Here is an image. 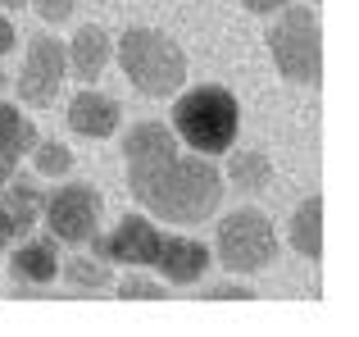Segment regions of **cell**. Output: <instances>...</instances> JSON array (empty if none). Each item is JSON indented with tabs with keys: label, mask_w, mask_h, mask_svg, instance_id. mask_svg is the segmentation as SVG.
<instances>
[{
	"label": "cell",
	"mask_w": 359,
	"mask_h": 337,
	"mask_svg": "<svg viewBox=\"0 0 359 337\" xmlns=\"http://www.w3.org/2000/svg\"><path fill=\"white\" fill-rule=\"evenodd\" d=\"M223 183H232L241 196H259V192H269V183H273V160L264 151H232Z\"/></svg>",
	"instance_id": "cell-17"
},
{
	"label": "cell",
	"mask_w": 359,
	"mask_h": 337,
	"mask_svg": "<svg viewBox=\"0 0 359 337\" xmlns=\"http://www.w3.org/2000/svg\"><path fill=\"white\" fill-rule=\"evenodd\" d=\"M114 292H118V296H132V301H159V296H164V283L132 269L128 278H118V283H114Z\"/></svg>",
	"instance_id": "cell-20"
},
{
	"label": "cell",
	"mask_w": 359,
	"mask_h": 337,
	"mask_svg": "<svg viewBox=\"0 0 359 337\" xmlns=\"http://www.w3.org/2000/svg\"><path fill=\"white\" fill-rule=\"evenodd\" d=\"M18 242V228H14V219H9L5 210H0V251H9Z\"/></svg>",
	"instance_id": "cell-23"
},
{
	"label": "cell",
	"mask_w": 359,
	"mask_h": 337,
	"mask_svg": "<svg viewBox=\"0 0 359 337\" xmlns=\"http://www.w3.org/2000/svg\"><path fill=\"white\" fill-rule=\"evenodd\" d=\"M64 78H69V60H64V41H55V37L36 32L27 37V51H23V64H18V73L9 82H14L18 100L32 110H46L55 105V96H60Z\"/></svg>",
	"instance_id": "cell-7"
},
{
	"label": "cell",
	"mask_w": 359,
	"mask_h": 337,
	"mask_svg": "<svg viewBox=\"0 0 359 337\" xmlns=\"http://www.w3.org/2000/svg\"><path fill=\"white\" fill-rule=\"evenodd\" d=\"M64 60H69V73H78V78H100V73L109 69V60H114V37L105 32L100 23H82L78 32H73V41L64 46Z\"/></svg>",
	"instance_id": "cell-12"
},
{
	"label": "cell",
	"mask_w": 359,
	"mask_h": 337,
	"mask_svg": "<svg viewBox=\"0 0 359 337\" xmlns=\"http://www.w3.org/2000/svg\"><path fill=\"white\" fill-rule=\"evenodd\" d=\"M60 274L73 292H105V287H114V265H109L105 256H96V251H91V256L60 260Z\"/></svg>",
	"instance_id": "cell-18"
},
{
	"label": "cell",
	"mask_w": 359,
	"mask_h": 337,
	"mask_svg": "<svg viewBox=\"0 0 359 337\" xmlns=\"http://www.w3.org/2000/svg\"><path fill=\"white\" fill-rule=\"evenodd\" d=\"M214 260L228 269L232 278H250L259 269H269L278 260V232H273V219L255 205L245 210H232L228 219L219 223V237H214Z\"/></svg>",
	"instance_id": "cell-5"
},
{
	"label": "cell",
	"mask_w": 359,
	"mask_h": 337,
	"mask_svg": "<svg viewBox=\"0 0 359 337\" xmlns=\"http://www.w3.org/2000/svg\"><path fill=\"white\" fill-rule=\"evenodd\" d=\"M264 41L287 82H296V87L323 82V23L309 5H282Z\"/></svg>",
	"instance_id": "cell-4"
},
{
	"label": "cell",
	"mask_w": 359,
	"mask_h": 337,
	"mask_svg": "<svg viewBox=\"0 0 359 337\" xmlns=\"http://www.w3.org/2000/svg\"><path fill=\"white\" fill-rule=\"evenodd\" d=\"M9 173H14V164H5V160H0V187H5V178Z\"/></svg>",
	"instance_id": "cell-26"
},
{
	"label": "cell",
	"mask_w": 359,
	"mask_h": 337,
	"mask_svg": "<svg viewBox=\"0 0 359 337\" xmlns=\"http://www.w3.org/2000/svg\"><path fill=\"white\" fill-rule=\"evenodd\" d=\"M14 41H18V37H14V23H9V18L0 14V60H5V55L14 51Z\"/></svg>",
	"instance_id": "cell-24"
},
{
	"label": "cell",
	"mask_w": 359,
	"mask_h": 337,
	"mask_svg": "<svg viewBox=\"0 0 359 337\" xmlns=\"http://www.w3.org/2000/svg\"><path fill=\"white\" fill-rule=\"evenodd\" d=\"M60 242L46 232V237H27L18 242V251L9 256V283L23 287V292H46V287L60 278Z\"/></svg>",
	"instance_id": "cell-10"
},
{
	"label": "cell",
	"mask_w": 359,
	"mask_h": 337,
	"mask_svg": "<svg viewBox=\"0 0 359 337\" xmlns=\"http://www.w3.org/2000/svg\"><path fill=\"white\" fill-rule=\"evenodd\" d=\"M114 55L123 73H128V82L150 100H164L187 87V55L159 27H128L114 41Z\"/></svg>",
	"instance_id": "cell-3"
},
{
	"label": "cell",
	"mask_w": 359,
	"mask_h": 337,
	"mask_svg": "<svg viewBox=\"0 0 359 337\" xmlns=\"http://www.w3.org/2000/svg\"><path fill=\"white\" fill-rule=\"evenodd\" d=\"M5 82H9V73H5V69H0V87H5Z\"/></svg>",
	"instance_id": "cell-27"
},
{
	"label": "cell",
	"mask_w": 359,
	"mask_h": 337,
	"mask_svg": "<svg viewBox=\"0 0 359 337\" xmlns=\"http://www.w3.org/2000/svg\"><path fill=\"white\" fill-rule=\"evenodd\" d=\"M159 237L164 232L155 228V219L150 214H123L114 223V232H105V237H91V251L96 256H105L109 265H128V269H150L155 265V251H159Z\"/></svg>",
	"instance_id": "cell-8"
},
{
	"label": "cell",
	"mask_w": 359,
	"mask_h": 337,
	"mask_svg": "<svg viewBox=\"0 0 359 337\" xmlns=\"http://www.w3.org/2000/svg\"><path fill=\"white\" fill-rule=\"evenodd\" d=\"M214 265V251L205 246L201 237H187V232H164L155 251V274L159 283H173V287H196Z\"/></svg>",
	"instance_id": "cell-9"
},
{
	"label": "cell",
	"mask_w": 359,
	"mask_h": 337,
	"mask_svg": "<svg viewBox=\"0 0 359 337\" xmlns=\"http://www.w3.org/2000/svg\"><path fill=\"white\" fill-rule=\"evenodd\" d=\"M41 205H46V192H41V183L36 178H27V173H9L5 178V187H0V210L14 219V228H18V237H27V232L41 223Z\"/></svg>",
	"instance_id": "cell-13"
},
{
	"label": "cell",
	"mask_w": 359,
	"mask_h": 337,
	"mask_svg": "<svg viewBox=\"0 0 359 337\" xmlns=\"http://www.w3.org/2000/svg\"><path fill=\"white\" fill-rule=\"evenodd\" d=\"M173 137L187 146V151L205 155H228L237 146V133H241V105L228 87H187V91H173Z\"/></svg>",
	"instance_id": "cell-2"
},
{
	"label": "cell",
	"mask_w": 359,
	"mask_h": 337,
	"mask_svg": "<svg viewBox=\"0 0 359 337\" xmlns=\"http://www.w3.org/2000/svg\"><path fill=\"white\" fill-rule=\"evenodd\" d=\"M123 124V105L114 96H105V91L96 87H82L78 96L69 100V128L78 137H91V142H105V137H114Z\"/></svg>",
	"instance_id": "cell-11"
},
{
	"label": "cell",
	"mask_w": 359,
	"mask_h": 337,
	"mask_svg": "<svg viewBox=\"0 0 359 337\" xmlns=\"http://www.w3.org/2000/svg\"><path fill=\"white\" fill-rule=\"evenodd\" d=\"M27 5L36 9V14H41V23H69L73 14H78V0H27Z\"/></svg>",
	"instance_id": "cell-21"
},
{
	"label": "cell",
	"mask_w": 359,
	"mask_h": 337,
	"mask_svg": "<svg viewBox=\"0 0 359 337\" xmlns=\"http://www.w3.org/2000/svg\"><path fill=\"white\" fill-rule=\"evenodd\" d=\"M100 214H105V201L91 183H64L41 205V223L60 246H87L100 232Z\"/></svg>",
	"instance_id": "cell-6"
},
{
	"label": "cell",
	"mask_w": 359,
	"mask_h": 337,
	"mask_svg": "<svg viewBox=\"0 0 359 337\" xmlns=\"http://www.w3.org/2000/svg\"><path fill=\"white\" fill-rule=\"evenodd\" d=\"M287 242L296 256L323 260V196H309V201L296 205V214L287 223Z\"/></svg>",
	"instance_id": "cell-15"
},
{
	"label": "cell",
	"mask_w": 359,
	"mask_h": 337,
	"mask_svg": "<svg viewBox=\"0 0 359 337\" xmlns=\"http://www.w3.org/2000/svg\"><path fill=\"white\" fill-rule=\"evenodd\" d=\"M36 137H41V133H36L32 119L18 114V105L0 100V160L18 168V160H23V155L36 146Z\"/></svg>",
	"instance_id": "cell-16"
},
{
	"label": "cell",
	"mask_w": 359,
	"mask_h": 337,
	"mask_svg": "<svg viewBox=\"0 0 359 337\" xmlns=\"http://www.w3.org/2000/svg\"><path fill=\"white\" fill-rule=\"evenodd\" d=\"M5 5H14V9H18V5H27V0H5Z\"/></svg>",
	"instance_id": "cell-28"
},
{
	"label": "cell",
	"mask_w": 359,
	"mask_h": 337,
	"mask_svg": "<svg viewBox=\"0 0 359 337\" xmlns=\"http://www.w3.org/2000/svg\"><path fill=\"white\" fill-rule=\"evenodd\" d=\"M128 187L150 219L164 223H205L223 205V173L205 155H164L155 164L128 168Z\"/></svg>",
	"instance_id": "cell-1"
},
{
	"label": "cell",
	"mask_w": 359,
	"mask_h": 337,
	"mask_svg": "<svg viewBox=\"0 0 359 337\" xmlns=\"http://www.w3.org/2000/svg\"><path fill=\"white\" fill-rule=\"evenodd\" d=\"M245 9H250V14H278L282 5H291V0H241Z\"/></svg>",
	"instance_id": "cell-25"
},
{
	"label": "cell",
	"mask_w": 359,
	"mask_h": 337,
	"mask_svg": "<svg viewBox=\"0 0 359 337\" xmlns=\"http://www.w3.org/2000/svg\"><path fill=\"white\" fill-rule=\"evenodd\" d=\"M250 287H245V283H214L210 287V301H250Z\"/></svg>",
	"instance_id": "cell-22"
},
{
	"label": "cell",
	"mask_w": 359,
	"mask_h": 337,
	"mask_svg": "<svg viewBox=\"0 0 359 337\" xmlns=\"http://www.w3.org/2000/svg\"><path fill=\"white\" fill-rule=\"evenodd\" d=\"M27 155H32L36 178H69L73 173V151L64 142H41V137H36V146Z\"/></svg>",
	"instance_id": "cell-19"
},
{
	"label": "cell",
	"mask_w": 359,
	"mask_h": 337,
	"mask_svg": "<svg viewBox=\"0 0 359 337\" xmlns=\"http://www.w3.org/2000/svg\"><path fill=\"white\" fill-rule=\"evenodd\" d=\"M182 142L173 137L168 124H132L128 137H123V164L128 168H141V164H155L164 155H177Z\"/></svg>",
	"instance_id": "cell-14"
}]
</instances>
